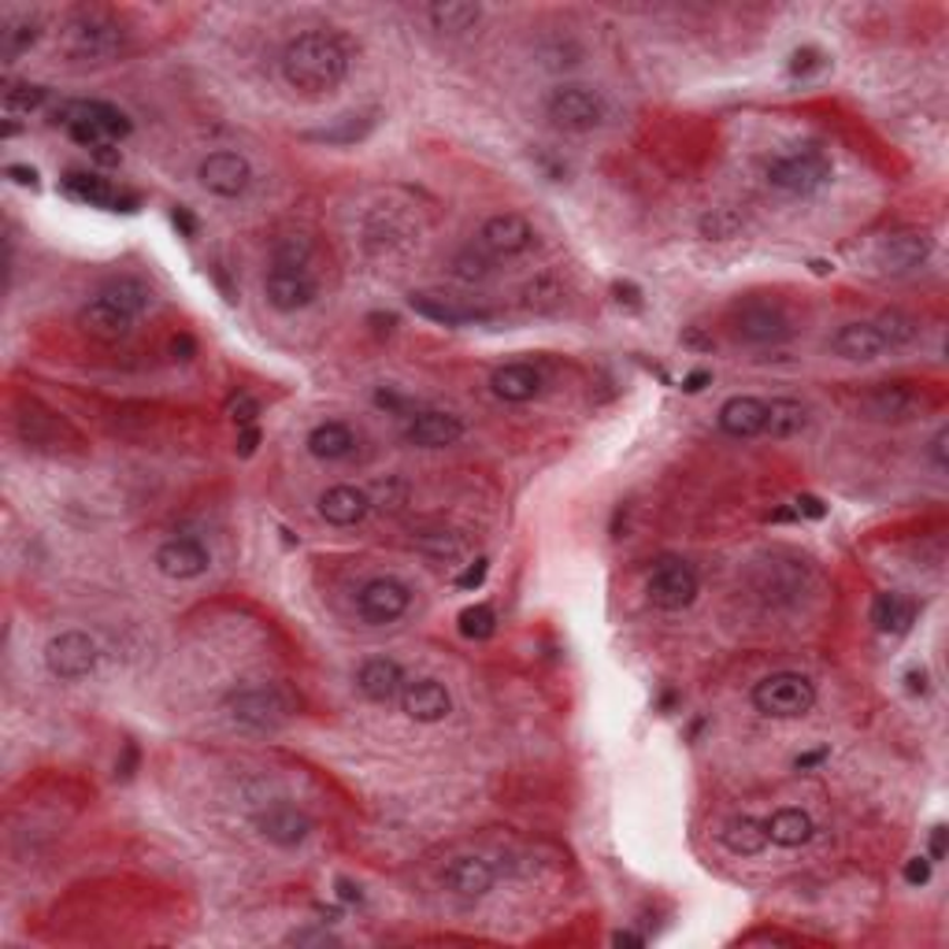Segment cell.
<instances>
[{
    "mask_svg": "<svg viewBox=\"0 0 949 949\" xmlns=\"http://www.w3.org/2000/svg\"><path fill=\"white\" fill-rule=\"evenodd\" d=\"M282 79L286 86L301 90L308 97L330 93L346 82L349 74V49L341 46L338 34H327V30H304L286 41L282 49Z\"/></svg>",
    "mask_w": 949,
    "mask_h": 949,
    "instance_id": "cell-1",
    "label": "cell"
},
{
    "mask_svg": "<svg viewBox=\"0 0 949 949\" xmlns=\"http://www.w3.org/2000/svg\"><path fill=\"white\" fill-rule=\"evenodd\" d=\"M223 709L230 716V723H238L241 731L271 735L293 720L297 701L279 682H257V687H241L234 693H227Z\"/></svg>",
    "mask_w": 949,
    "mask_h": 949,
    "instance_id": "cell-2",
    "label": "cell"
},
{
    "mask_svg": "<svg viewBox=\"0 0 949 949\" xmlns=\"http://www.w3.org/2000/svg\"><path fill=\"white\" fill-rule=\"evenodd\" d=\"M63 52L82 63H108L123 52V27L104 8H79L63 23Z\"/></svg>",
    "mask_w": 949,
    "mask_h": 949,
    "instance_id": "cell-3",
    "label": "cell"
},
{
    "mask_svg": "<svg viewBox=\"0 0 949 949\" xmlns=\"http://www.w3.org/2000/svg\"><path fill=\"white\" fill-rule=\"evenodd\" d=\"M546 119L557 130H568V134H590V130H598L605 119H609V101H605V93L593 90V86L565 82V86H557V90H549Z\"/></svg>",
    "mask_w": 949,
    "mask_h": 949,
    "instance_id": "cell-4",
    "label": "cell"
},
{
    "mask_svg": "<svg viewBox=\"0 0 949 949\" xmlns=\"http://www.w3.org/2000/svg\"><path fill=\"white\" fill-rule=\"evenodd\" d=\"M831 160L820 149H787L768 160V182L790 197H812L831 182Z\"/></svg>",
    "mask_w": 949,
    "mask_h": 949,
    "instance_id": "cell-5",
    "label": "cell"
},
{
    "mask_svg": "<svg viewBox=\"0 0 949 949\" xmlns=\"http://www.w3.org/2000/svg\"><path fill=\"white\" fill-rule=\"evenodd\" d=\"M816 687L801 671H771L753 687V709L776 720H798V716L812 712Z\"/></svg>",
    "mask_w": 949,
    "mask_h": 949,
    "instance_id": "cell-6",
    "label": "cell"
},
{
    "mask_svg": "<svg viewBox=\"0 0 949 949\" xmlns=\"http://www.w3.org/2000/svg\"><path fill=\"white\" fill-rule=\"evenodd\" d=\"M731 327L738 338L749 341V346H779V341H787L793 334V323H790V316L782 312V304L760 301V297L735 304Z\"/></svg>",
    "mask_w": 949,
    "mask_h": 949,
    "instance_id": "cell-7",
    "label": "cell"
},
{
    "mask_svg": "<svg viewBox=\"0 0 949 949\" xmlns=\"http://www.w3.org/2000/svg\"><path fill=\"white\" fill-rule=\"evenodd\" d=\"M408 609H412V590H408V582L393 579V576H379V579L363 582L360 593H357L360 620L371 623V627L397 623Z\"/></svg>",
    "mask_w": 949,
    "mask_h": 949,
    "instance_id": "cell-8",
    "label": "cell"
},
{
    "mask_svg": "<svg viewBox=\"0 0 949 949\" xmlns=\"http://www.w3.org/2000/svg\"><path fill=\"white\" fill-rule=\"evenodd\" d=\"M46 665L57 679L74 682L93 676L97 668V642L86 631H60L46 646Z\"/></svg>",
    "mask_w": 949,
    "mask_h": 949,
    "instance_id": "cell-9",
    "label": "cell"
},
{
    "mask_svg": "<svg viewBox=\"0 0 949 949\" xmlns=\"http://www.w3.org/2000/svg\"><path fill=\"white\" fill-rule=\"evenodd\" d=\"M698 590H701L698 571H693L690 565H682V560H665V565H657L653 576H649V587H646L649 601L665 612L687 609V605H693V598H698Z\"/></svg>",
    "mask_w": 949,
    "mask_h": 949,
    "instance_id": "cell-10",
    "label": "cell"
},
{
    "mask_svg": "<svg viewBox=\"0 0 949 949\" xmlns=\"http://www.w3.org/2000/svg\"><path fill=\"white\" fill-rule=\"evenodd\" d=\"M252 820H257V831L268 838L271 846H279V849H293V846H301L308 835H312V820H308V816L297 809V805H290V801H268L263 805V809H257V816H252Z\"/></svg>",
    "mask_w": 949,
    "mask_h": 949,
    "instance_id": "cell-11",
    "label": "cell"
},
{
    "mask_svg": "<svg viewBox=\"0 0 949 949\" xmlns=\"http://www.w3.org/2000/svg\"><path fill=\"white\" fill-rule=\"evenodd\" d=\"M197 179H201V186L208 193L234 201V197H241L249 190L252 168H249L246 157H238V152H208V157L201 160V168H197Z\"/></svg>",
    "mask_w": 949,
    "mask_h": 949,
    "instance_id": "cell-12",
    "label": "cell"
},
{
    "mask_svg": "<svg viewBox=\"0 0 949 949\" xmlns=\"http://www.w3.org/2000/svg\"><path fill=\"white\" fill-rule=\"evenodd\" d=\"M535 246V227L520 212H498L490 216L479 230V249L490 257H520Z\"/></svg>",
    "mask_w": 949,
    "mask_h": 949,
    "instance_id": "cell-13",
    "label": "cell"
},
{
    "mask_svg": "<svg viewBox=\"0 0 949 949\" xmlns=\"http://www.w3.org/2000/svg\"><path fill=\"white\" fill-rule=\"evenodd\" d=\"M401 434L416 449H446L463 438V419L452 412H438V408H423V412L408 416Z\"/></svg>",
    "mask_w": 949,
    "mask_h": 949,
    "instance_id": "cell-14",
    "label": "cell"
},
{
    "mask_svg": "<svg viewBox=\"0 0 949 949\" xmlns=\"http://www.w3.org/2000/svg\"><path fill=\"white\" fill-rule=\"evenodd\" d=\"M263 293H268V304L274 312H301L316 301L319 286L308 271H293V268H271L268 282H263Z\"/></svg>",
    "mask_w": 949,
    "mask_h": 949,
    "instance_id": "cell-15",
    "label": "cell"
},
{
    "mask_svg": "<svg viewBox=\"0 0 949 949\" xmlns=\"http://www.w3.org/2000/svg\"><path fill=\"white\" fill-rule=\"evenodd\" d=\"M401 709L416 723H441L452 712V698L438 679H412V682L404 679Z\"/></svg>",
    "mask_w": 949,
    "mask_h": 949,
    "instance_id": "cell-16",
    "label": "cell"
},
{
    "mask_svg": "<svg viewBox=\"0 0 949 949\" xmlns=\"http://www.w3.org/2000/svg\"><path fill=\"white\" fill-rule=\"evenodd\" d=\"M441 882H446V890H452L457 898L474 901V898H487L493 890L498 868H493L487 857H457V860H449L446 871H441Z\"/></svg>",
    "mask_w": 949,
    "mask_h": 949,
    "instance_id": "cell-17",
    "label": "cell"
},
{
    "mask_svg": "<svg viewBox=\"0 0 949 949\" xmlns=\"http://www.w3.org/2000/svg\"><path fill=\"white\" fill-rule=\"evenodd\" d=\"M208 565H212V557H208L204 542H197L190 535L171 538V542H163L157 549V568H160V576H168V579H197V576H204Z\"/></svg>",
    "mask_w": 949,
    "mask_h": 949,
    "instance_id": "cell-18",
    "label": "cell"
},
{
    "mask_svg": "<svg viewBox=\"0 0 949 949\" xmlns=\"http://www.w3.org/2000/svg\"><path fill=\"white\" fill-rule=\"evenodd\" d=\"M927 404L923 390L912 382H879L876 390L865 397V408L871 419H909Z\"/></svg>",
    "mask_w": 949,
    "mask_h": 949,
    "instance_id": "cell-19",
    "label": "cell"
},
{
    "mask_svg": "<svg viewBox=\"0 0 949 949\" xmlns=\"http://www.w3.org/2000/svg\"><path fill=\"white\" fill-rule=\"evenodd\" d=\"M404 687V671L393 657H368L357 671V690L374 705H390L393 698H401Z\"/></svg>",
    "mask_w": 949,
    "mask_h": 949,
    "instance_id": "cell-20",
    "label": "cell"
},
{
    "mask_svg": "<svg viewBox=\"0 0 949 949\" xmlns=\"http://www.w3.org/2000/svg\"><path fill=\"white\" fill-rule=\"evenodd\" d=\"M408 304H412L416 316H423V319H430V323H441V327H468V323H482V319H490V312H482V308L460 304L446 293H427V290L408 297Z\"/></svg>",
    "mask_w": 949,
    "mask_h": 949,
    "instance_id": "cell-21",
    "label": "cell"
},
{
    "mask_svg": "<svg viewBox=\"0 0 949 949\" xmlns=\"http://www.w3.org/2000/svg\"><path fill=\"white\" fill-rule=\"evenodd\" d=\"M371 512V493L360 490V487H330L319 493V516L330 523V527H357L363 523V516Z\"/></svg>",
    "mask_w": 949,
    "mask_h": 949,
    "instance_id": "cell-22",
    "label": "cell"
},
{
    "mask_svg": "<svg viewBox=\"0 0 949 949\" xmlns=\"http://www.w3.org/2000/svg\"><path fill=\"white\" fill-rule=\"evenodd\" d=\"M74 119H86V123L101 127L112 141H123L130 130H134L127 112H119V108L108 101H68L57 108V123H74Z\"/></svg>",
    "mask_w": 949,
    "mask_h": 949,
    "instance_id": "cell-23",
    "label": "cell"
},
{
    "mask_svg": "<svg viewBox=\"0 0 949 949\" xmlns=\"http://www.w3.org/2000/svg\"><path fill=\"white\" fill-rule=\"evenodd\" d=\"M79 327H82L90 338H97V341H119V338L130 334V327H134V316H127L123 308H116L112 301H104V297L97 293L90 304H82Z\"/></svg>",
    "mask_w": 949,
    "mask_h": 949,
    "instance_id": "cell-24",
    "label": "cell"
},
{
    "mask_svg": "<svg viewBox=\"0 0 949 949\" xmlns=\"http://www.w3.org/2000/svg\"><path fill=\"white\" fill-rule=\"evenodd\" d=\"M927 257H931V238H927L923 230H901V234H890L879 249V263L893 274L920 268Z\"/></svg>",
    "mask_w": 949,
    "mask_h": 949,
    "instance_id": "cell-25",
    "label": "cell"
},
{
    "mask_svg": "<svg viewBox=\"0 0 949 949\" xmlns=\"http://www.w3.org/2000/svg\"><path fill=\"white\" fill-rule=\"evenodd\" d=\"M63 193L71 197V201H79V204H90V208H123V204H134V201H127L123 193L116 190L112 182L108 179H101V174H86V171H68L63 174ZM127 212V208H123Z\"/></svg>",
    "mask_w": 949,
    "mask_h": 949,
    "instance_id": "cell-26",
    "label": "cell"
},
{
    "mask_svg": "<svg viewBox=\"0 0 949 949\" xmlns=\"http://www.w3.org/2000/svg\"><path fill=\"white\" fill-rule=\"evenodd\" d=\"M490 390L493 397H501L509 404H527L542 390V374L531 363H505V368L490 374Z\"/></svg>",
    "mask_w": 949,
    "mask_h": 949,
    "instance_id": "cell-27",
    "label": "cell"
},
{
    "mask_svg": "<svg viewBox=\"0 0 949 949\" xmlns=\"http://www.w3.org/2000/svg\"><path fill=\"white\" fill-rule=\"evenodd\" d=\"M765 419H768V401H760V397H731L720 408V430L731 438L765 434Z\"/></svg>",
    "mask_w": 949,
    "mask_h": 949,
    "instance_id": "cell-28",
    "label": "cell"
},
{
    "mask_svg": "<svg viewBox=\"0 0 949 949\" xmlns=\"http://www.w3.org/2000/svg\"><path fill=\"white\" fill-rule=\"evenodd\" d=\"M308 452L327 463L346 460L357 452V434H352V427L341 423V419H327V423L312 427V434H308Z\"/></svg>",
    "mask_w": 949,
    "mask_h": 949,
    "instance_id": "cell-29",
    "label": "cell"
},
{
    "mask_svg": "<svg viewBox=\"0 0 949 949\" xmlns=\"http://www.w3.org/2000/svg\"><path fill=\"white\" fill-rule=\"evenodd\" d=\"M831 349L842 360H876V357L887 352V341H882L876 323H846L831 338Z\"/></svg>",
    "mask_w": 949,
    "mask_h": 949,
    "instance_id": "cell-30",
    "label": "cell"
},
{
    "mask_svg": "<svg viewBox=\"0 0 949 949\" xmlns=\"http://www.w3.org/2000/svg\"><path fill=\"white\" fill-rule=\"evenodd\" d=\"M427 19L438 34H468V30L479 27L482 8L471 4V0H438V4L427 8Z\"/></svg>",
    "mask_w": 949,
    "mask_h": 949,
    "instance_id": "cell-31",
    "label": "cell"
},
{
    "mask_svg": "<svg viewBox=\"0 0 949 949\" xmlns=\"http://www.w3.org/2000/svg\"><path fill=\"white\" fill-rule=\"evenodd\" d=\"M720 838L731 853L757 857V853H765V846H768V827L765 820H757V816H731V820L723 823Z\"/></svg>",
    "mask_w": 949,
    "mask_h": 949,
    "instance_id": "cell-32",
    "label": "cell"
},
{
    "mask_svg": "<svg viewBox=\"0 0 949 949\" xmlns=\"http://www.w3.org/2000/svg\"><path fill=\"white\" fill-rule=\"evenodd\" d=\"M871 623L882 635H905L916 623V605L905 593H879L871 601Z\"/></svg>",
    "mask_w": 949,
    "mask_h": 949,
    "instance_id": "cell-33",
    "label": "cell"
},
{
    "mask_svg": "<svg viewBox=\"0 0 949 949\" xmlns=\"http://www.w3.org/2000/svg\"><path fill=\"white\" fill-rule=\"evenodd\" d=\"M768 827V842H776L782 849H798L812 838V816L801 809H779L771 812V820H765Z\"/></svg>",
    "mask_w": 949,
    "mask_h": 949,
    "instance_id": "cell-34",
    "label": "cell"
},
{
    "mask_svg": "<svg viewBox=\"0 0 949 949\" xmlns=\"http://www.w3.org/2000/svg\"><path fill=\"white\" fill-rule=\"evenodd\" d=\"M809 427V408L793 397H776L768 401V419H765V434L768 438H793Z\"/></svg>",
    "mask_w": 949,
    "mask_h": 949,
    "instance_id": "cell-35",
    "label": "cell"
},
{
    "mask_svg": "<svg viewBox=\"0 0 949 949\" xmlns=\"http://www.w3.org/2000/svg\"><path fill=\"white\" fill-rule=\"evenodd\" d=\"M16 427H19V438L27 441V446H52L60 434H63V423L52 412H46V408L38 404H23L16 416Z\"/></svg>",
    "mask_w": 949,
    "mask_h": 949,
    "instance_id": "cell-36",
    "label": "cell"
},
{
    "mask_svg": "<svg viewBox=\"0 0 949 949\" xmlns=\"http://www.w3.org/2000/svg\"><path fill=\"white\" fill-rule=\"evenodd\" d=\"M38 34H41L38 16H4V23H0V57H4V63L23 57L38 41Z\"/></svg>",
    "mask_w": 949,
    "mask_h": 949,
    "instance_id": "cell-37",
    "label": "cell"
},
{
    "mask_svg": "<svg viewBox=\"0 0 949 949\" xmlns=\"http://www.w3.org/2000/svg\"><path fill=\"white\" fill-rule=\"evenodd\" d=\"M101 297H104V301H112L116 308H123V312L134 316V319L152 304V290H149L146 282H138V279H116V282H108L104 290H101Z\"/></svg>",
    "mask_w": 949,
    "mask_h": 949,
    "instance_id": "cell-38",
    "label": "cell"
},
{
    "mask_svg": "<svg viewBox=\"0 0 949 949\" xmlns=\"http://www.w3.org/2000/svg\"><path fill=\"white\" fill-rule=\"evenodd\" d=\"M49 104V90L34 82H8L4 86V112L8 116H34Z\"/></svg>",
    "mask_w": 949,
    "mask_h": 949,
    "instance_id": "cell-39",
    "label": "cell"
},
{
    "mask_svg": "<svg viewBox=\"0 0 949 949\" xmlns=\"http://www.w3.org/2000/svg\"><path fill=\"white\" fill-rule=\"evenodd\" d=\"M308 260H312V241L304 234H282L271 249V268H293V271H308Z\"/></svg>",
    "mask_w": 949,
    "mask_h": 949,
    "instance_id": "cell-40",
    "label": "cell"
},
{
    "mask_svg": "<svg viewBox=\"0 0 949 949\" xmlns=\"http://www.w3.org/2000/svg\"><path fill=\"white\" fill-rule=\"evenodd\" d=\"M876 330L882 334V341H887V349H905V346H912V341L920 338V323H916L912 316H905V312L879 316Z\"/></svg>",
    "mask_w": 949,
    "mask_h": 949,
    "instance_id": "cell-41",
    "label": "cell"
},
{
    "mask_svg": "<svg viewBox=\"0 0 949 949\" xmlns=\"http://www.w3.org/2000/svg\"><path fill=\"white\" fill-rule=\"evenodd\" d=\"M457 623H460L463 638H471V642H487V638H493V631H498V612H493L490 605H468Z\"/></svg>",
    "mask_w": 949,
    "mask_h": 949,
    "instance_id": "cell-42",
    "label": "cell"
},
{
    "mask_svg": "<svg viewBox=\"0 0 949 949\" xmlns=\"http://www.w3.org/2000/svg\"><path fill=\"white\" fill-rule=\"evenodd\" d=\"M452 274H457L460 282H482V279H490V274H493L490 252H482V249H474V246L460 249L457 257H452Z\"/></svg>",
    "mask_w": 949,
    "mask_h": 949,
    "instance_id": "cell-43",
    "label": "cell"
},
{
    "mask_svg": "<svg viewBox=\"0 0 949 949\" xmlns=\"http://www.w3.org/2000/svg\"><path fill=\"white\" fill-rule=\"evenodd\" d=\"M416 549H423L434 560H457L463 557V542L452 531H427L416 538Z\"/></svg>",
    "mask_w": 949,
    "mask_h": 949,
    "instance_id": "cell-44",
    "label": "cell"
},
{
    "mask_svg": "<svg viewBox=\"0 0 949 949\" xmlns=\"http://www.w3.org/2000/svg\"><path fill=\"white\" fill-rule=\"evenodd\" d=\"M738 230H742V216H738L735 208H712V212L701 219V234L712 238V241L735 238Z\"/></svg>",
    "mask_w": 949,
    "mask_h": 949,
    "instance_id": "cell-45",
    "label": "cell"
},
{
    "mask_svg": "<svg viewBox=\"0 0 949 949\" xmlns=\"http://www.w3.org/2000/svg\"><path fill=\"white\" fill-rule=\"evenodd\" d=\"M374 119L371 116H341V127L338 130H323V134H312L319 141H357L371 130Z\"/></svg>",
    "mask_w": 949,
    "mask_h": 949,
    "instance_id": "cell-46",
    "label": "cell"
},
{
    "mask_svg": "<svg viewBox=\"0 0 949 949\" xmlns=\"http://www.w3.org/2000/svg\"><path fill=\"white\" fill-rule=\"evenodd\" d=\"M227 416L234 419L238 423V430L241 427H257V416H260V401L252 393H246V390H238L234 397H230L227 401Z\"/></svg>",
    "mask_w": 949,
    "mask_h": 949,
    "instance_id": "cell-47",
    "label": "cell"
},
{
    "mask_svg": "<svg viewBox=\"0 0 949 949\" xmlns=\"http://www.w3.org/2000/svg\"><path fill=\"white\" fill-rule=\"evenodd\" d=\"M487 571H490V560L487 557H474L468 568H463V576L457 579L460 590H479L482 582H487Z\"/></svg>",
    "mask_w": 949,
    "mask_h": 949,
    "instance_id": "cell-48",
    "label": "cell"
},
{
    "mask_svg": "<svg viewBox=\"0 0 949 949\" xmlns=\"http://www.w3.org/2000/svg\"><path fill=\"white\" fill-rule=\"evenodd\" d=\"M823 68V52L820 49H798L793 52V60H790V74H812V71H820Z\"/></svg>",
    "mask_w": 949,
    "mask_h": 949,
    "instance_id": "cell-49",
    "label": "cell"
},
{
    "mask_svg": "<svg viewBox=\"0 0 949 949\" xmlns=\"http://www.w3.org/2000/svg\"><path fill=\"white\" fill-rule=\"evenodd\" d=\"M931 865H935L931 857H912L909 865H905V882H909V887H923V882L931 879Z\"/></svg>",
    "mask_w": 949,
    "mask_h": 949,
    "instance_id": "cell-50",
    "label": "cell"
},
{
    "mask_svg": "<svg viewBox=\"0 0 949 949\" xmlns=\"http://www.w3.org/2000/svg\"><path fill=\"white\" fill-rule=\"evenodd\" d=\"M793 512L798 516H809V520H823L827 516V505L820 498H812V493H801L798 501H793Z\"/></svg>",
    "mask_w": 949,
    "mask_h": 949,
    "instance_id": "cell-51",
    "label": "cell"
},
{
    "mask_svg": "<svg viewBox=\"0 0 949 949\" xmlns=\"http://www.w3.org/2000/svg\"><path fill=\"white\" fill-rule=\"evenodd\" d=\"M257 446H260V430L257 427H241V434H238V457H252V452H257Z\"/></svg>",
    "mask_w": 949,
    "mask_h": 949,
    "instance_id": "cell-52",
    "label": "cell"
},
{
    "mask_svg": "<svg viewBox=\"0 0 949 949\" xmlns=\"http://www.w3.org/2000/svg\"><path fill=\"white\" fill-rule=\"evenodd\" d=\"M827 757H831V749H827V746L809 749V753H801L798 760H793V768H798V771H809V768H816V765H823Z\"/></svg>",
    "mask_w": 949,
    "mask_h": 949,
    "instance_id": "cell-53",
    "label": "cell"
},
{
    "mask_svg": "<svg viewBox=\"0 0 949 949\" xmlns=\"http://www.w3.org/2000/svg\"><path fill=\"white\" fill-rule=\"evenodd\" d=\"M712 382V371H705V368H698V371H690L687 379H682V393H701L705 386Z\"/></svg>",
    "mask_w": 949,
    "mask_h": 949,
    "instance_id": "cell-54",
    "label": "cell"
},
{
    "mask_svg": "<svg viewBox=\"0 0 949 949\" xmlns=\"http://www.w3.org/2000/svg\"><path fill=\"white\" fill-rule=\"evenodd\" d=\"M8 179L19 182V186H38V171L34 168H23V163H8Z\"/></svg>",
    "mask_w": 949,
    "mask_h": 949,
    "instance_id": "cell-55",
    "label": "cell"
},
{
    "mask_svg": "<svg viewBox=\"0 0 949 949\" xmlns=\"http://www.w3.org/2000/svg\"><path fill=\"white\" fill-rule=\"evenodd\" d=\"M946 441H949V430H938L935 441H931V460L938 471H946Z\"/></svg>",
    "mask_w": 949,
    "mask_h": 949,
    "instance_id": "cell-56",
    "label": "cell"
},
{
    "mask_svg": "<svg viewBox=\"0 0 949 949\" xmlns=\"http://www.w3.org/2000/svg\"><path fill=\"white\" fill-rule=\"evenodd\" d=\"M927 857H931V860H942V857H946V827H942V823L931 827V849H927Z\"/></svg>",
    "mask_w": 949,
    "mask_h": 949,
    "instance_id": "cell-57",
    "label": "cell"
},
{
    "mask_svg": "<svg viewBox=\"0 0 949 949\" xmlns=\"http://www.w3.org/2000/svg\"><path fill=\"white\" fill-rule=\"evenodd\" d=\"M334 890H338V898H341V901H349V905L363 898L360 887H357V882H352V879H338V882H334Z\"/></svg>",
    "mask_w": 949,
    "mask_h": 949,
    "instance_id": "cell-58",
    "label": "cell"
},
{
    "mask_svg": "<svg viewBox=\"0 0 949 949\" xmlns=\"http://www.w3.org/2000/svg\"><path fill=\"white\" fill-rule=\"evenodd\" d=\"M174 227H182V234H197V223H193V216L186 212V208H179V212H174Z\"/></svg>",
    "mask_w": 949,
    "mask_h": 949,
    "instance_id": "cell-59",
    "label": "cell"
},
{
    "mask_svg": "<svg viewBox=\"0 0 949 949\" xmlns=\"http://www.w3.org/2000/svg\"><path fill=\"white\" fill-rule=\"evenodd\" d=\"M171 349H174V357H179V360H190V357H193V338H186V334L174 338Z\"/></svg>",
    "mask_w": 949,
    "mask_h": 949,
    "instance_id": "cell-60",
    "label": "cell"
},
{
    "mask_svg": "<svg viewBox=\"0 0 949 949\" xmlns=\"http://www.w3.org/2000/svg\"><path fill=\"white\" fill-rule=\"evenodd\" d=\"M612 942H616V946H642L646 938H642V935H635V931H616V935H612Z\"/></svg>",
    "mask_w": 949,
    "mask_h": 949,
    "instance_id": "cell-61",
    "label": "cell"
},
{
    "mask_svg": "<svg viewBox=\"0 0 949 949\" xmlns=\"http://www.w3.org/2000/svg\"><path fill=\"white\" fill-rule=\"evenodd\" d=\"M905 679H909V690H912V693H927V676H923V671H909Z\"/></svg>",
    "mask_w": 949,
    "mask_h": 949,
    "instance_id": "cell-62",
    "label": "cell"
},
{
    "mask_svg": "<svg viewBox=\"0 0 949 949\" xmlns=\"http://www.w3.org/2000/svg\"><path fill=\"white\" fill-rule=\"evenodd\" d=\"M290 942H334L330 935H290Z\"/></svg>",
    "mask_w": 949,
    "mask_h": 949,
    "instance_id": "cell-63",
    "label": "cell"
}]
</instances>
